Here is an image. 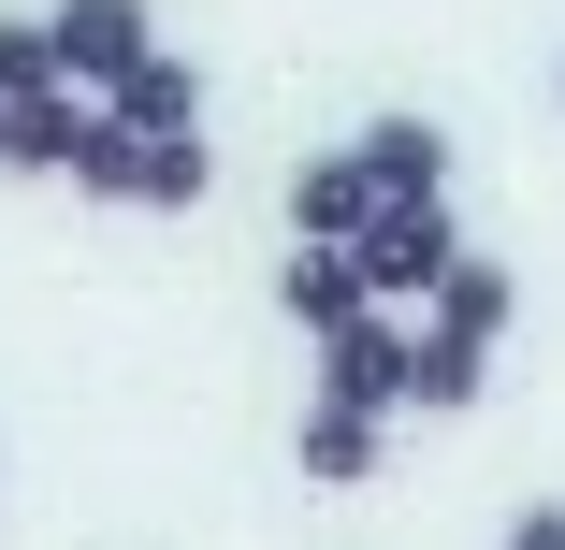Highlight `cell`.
I'll return each mask as SVG.
<instances>
[{"mask_svg":"<svg viewBox=\"0 0 565 550\" xmlns=\"http://www.w3.org/2000/svg\"><path fill=\"white\" fill-rule=\"evenodd\" d=\"M131 160H146V131L117 117V101H87V117H73V160H58V174H73V188H102V203H131Z\"/></svg>","mask_w":565,"mask_h":550,"instance_id":"cell-10","label":"cell"},{"mask_svg":"<svg viewBox=\"0 0 565 550\" xmlns=\"http://www.w3.org/2000/svg\"><path fill=\"white\" fill-rule=\"evenodd\" d=\"M349 160H363L377 203H435V188H449V131H435V117H377Z\"/></svg>","mask_w":565,"mask_h":550,"instance_id":"cell-4","label":"cell"},{"mask_svg":"<svg viewBox=\"0 0 565 550\" xmlns=\"http://www.w3.org/2000/svg\"><path fill=\"white\" fill-rule=\"evenodd\" d=\"M363 217H377V188H363V160H349V145H333V160H305V174H290V233H319V247H349Z\"/></svg>","mask_w":565,"mask_h":550,"instance_id":"cell-7","label":"cell"},{"mask_svg":"<svg viewBox=\"0 0 565 550\" xmlns=\"http://www.w3.org/2000/svg\"><path fill=\"white\" fill-rule=\"evenodd\" d=\"M102 101H117L131 131H203V73H189V58H160V44H146L117 87H102Z\"/></svg>","mask_w":565,"mask_h":550,"instance_id":"cell-8","label":"cell"},{"mask_svg":"<svg viewBox=\"0 0 565 550\" xmlns=\"http://www.w3.org/2000/svg\"><path fill=\"white\" fill-rule=\"evenodd\" d=\"M73 117H87L73 87H15V101H0V160H15V174H58L73 160Z\"/></svg>","mask_w":565,"mask_h":550,"instance_id":"cell-9","label":"cell"},{"mask_svg":"<svg viewBox=\"0 0 565 550\" xmlns=\"http://www.w3.org/2000/svg\"><path fill=\"white\" fill-rule=\"evenodd\" d=\"M420 304H435V334H465V348H493L522 290H508V261H479V247H449V276H435Z\"/></svg>","mask_w":565,"mask_h":550,"instance_id":"cell-5","label":"cell"},{"mask_svg":"<svg viewBox=\"0 0 565 550\" xmlns=\"http://www.w3.org/2000/svg\"><path fill=\"white\" fill-rule=\"evenodd\" d=\"M15 87H58V44H44V15H0V101Z\"/></svg>","mask_w":565,"mask_h":550,"instance_id":"cell-14","label":"cell"},{"mask_svg":"<svg viewBox=\"0 0 565 550\" xmlns=\"http://www.w3.org/2000/svg\"><path fill=\"white\" fill-rule=\"evenodd\" d=\"M44 44H58V87H117L160 30H146V0H58V15H44Z\"/></svg>","mask_w":565,"mask_h":550,"instance_id":"cell-3","label":"cell"},{"mask_svg":"<svg viewBox=\"0 0 565 550\" xmlns=\"http://www.w3.org/2000/svg\"><path fill=\"white\" fill-rule=\"evenodd\" d=\"M276 304L305 319V334H333V319H363V261H349V247H319V233H290V276H276Z\"/></svg>","mask_w":565,"mask_h":550,"instance_id":"cell-6","label":"cell"},{"mask_svg":"<svg viewBox=\"0 0 565 550\" xmlns=\"http://www.w3.org/2000/svg\"><path fill=\"white\" fill-rule=\"evenodd\" d=\"M449 247H465V233H449V203H377L363 233H349V261H363V304H420V290L449 276Z\"/></svg>","mask_w":565,"mask_h":550,"instance_id":"cell-1","label":"cell"},{"mask_svg":"<svg viewBox=\"0 0 565 550\" xmlns=\"http://www.w3.org/2000/svg\"><path fill=\"white\" fill-rule=\"evenodd\" d=\"M203 174H217V160H203V131H146V160H131V203L189 217V203H203Z\"/></svg>","mask_w":565,"mask_h":550,"instance_id":"cell-11","label":"cell"},{"mask_svg":"<svg viewBox=\"0 0 565 550\" xmlns=\"http://www.w3.org/2000/svg\"><path fill=\"white\" fill-rule=\"evenodd\" d=\"M305 478H333V493L377 478V420L363 406H305Z\"/></svg>","mask_w":565,"mask_h":550,"instance_id":"cell-12","label":"cell"},{"mask_svg":"<svg viewBox=\"0 0 565 550\" xmlns=\"http://www.w3.org/2000/svg\"><path fill=\"white\" fill-rule=\"evenodd\" d=\"M406 319L392 304H363V319H333V334H319V406H363V420H392L406 406Z\"/></svg>","mask_w":565,"mask_h":550,"instance_id":"cell-2","label":"cell"},{"mask_svg":"<svg viewBox=\"0 0 565 550\" xmlns=\"http://www.w3.org/2000/svg\"><path fill=\"white\" fill-rule=\"evenodd\" d=\"M479 363H493V348H465V334H420V348H406V406H479Z\"/></svg>","mask_w":565,"mask_h":550,"instance_id":"cell-13","label":"cell"},{"mask_svg":"<svg viewBox=\"0 0 565 550\" xmlns=\"http://www.w3.org/2000/svg\"><path fill=\"white\" fill-rule=\"evenodd\" d=\"M508 550H565V507H522V521H508Z\"/></svg>","mask_w":565,"mask_h":550,"instance_id":"cell-15","label":"cell"}]
</instances>
